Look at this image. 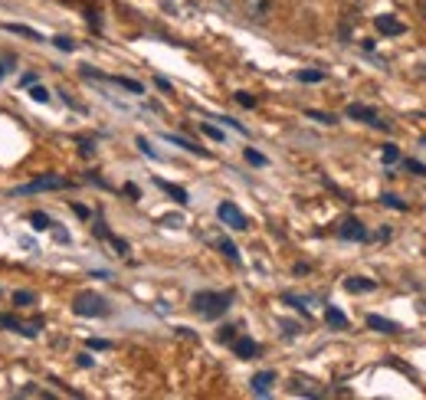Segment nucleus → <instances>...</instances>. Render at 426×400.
<instances>
[{"label": "nucleus", "mask_w": 426, "mask_h": 400, "mask_svg": "<svg viewBox=\"0 0 426 400\" xmlns=\"http://www.w3.org/2000/svg\"><path fill=\"white\" fill-rule=\"evenodd\" d=\"M230 302H233V292H197L191 299V309L200 318H220L230 309Z\"/></svg>", "instance_id": "1"}, {"label": "nucleus", "mask_w": 426, "mask_h": 400, "mask_svg": "<svg viewBox=\"0 0 426 400\" xmlns=\"http://www.w3.org/2000/svg\"><path fill=\"white\" fill-rule=\"evenodd\" d=\"M73 312L82 315V318H105L112 309H108V302L98 292H79L73 299Z\"/></svg>", "instance_id": "2"}, {"label": "nucleus", "mask_w": 426, "mask_h": 400, "mask_svg": "<svg viewBox=\"0 0 426 400\" xmlns=\"http://www.w3.org/2000/svg\"><path fill=\"white\" fill-rule=\"evenodd\" d=\"M63 187H69L66 177H59V174H46V177H36V181H30V184L17 187V194H40V191H63Z\"/></svg>", "instance_id": "3"}, {"label": "nucleus", "mask_w": 426, "mask_h": 400, "mask_svg": "<svg viewBox=\"0 0 426 400\" xmlns=\"http://www.w3.org/2000/svg\"><path fill=\"white\" fill-rule=\"evenodd\" d=\"M216 216H220V220H223V227H230V230H249L246 214L236 204H230V200H223V204L216 207Z\"/></svg>", "instance_id": "4"}, {"label": "nucleus", "mask_w": 426, "mask_h": 400, "mask_svg": "<svg viewBox=\"0 0 426 400\" xmlns=\"http://www.w3.org/2000/svg\"><path fill=\"white\" fill-rule=\"evenodd\" d=\"M338 237L354 239V243H364V239H371V233H367V227H364L358 216H344V220L338 223Z\"/></svg>", "instance_id": "5"}, {"label": "nucleus", "mask_w": 426, "mask_h": 400, "mask_svg": "<svg viewBox=\"0 0 426 400\" xmlns=\"http://www.w3.org/2000/svg\"><path fill=\"white\" fill-rule=\"evenodd\" d=\"M344 115L354 119V121H367V125H374V128H390V125H387V121H383L371 105H358V102H354V105L344 108Z\"/></svg>", "instance_id": "6"}, {"label": "nucleus", "mask_w": 426, "mask_h": 400, "mask_svg": "<svg viewBox=\"0 0 426 400\" xmlns=\"http://www.w3.org/2000/svg\"><path fill=\"white\" fill-rule=\"evenodd\" d=\"M374 27H377V33H383V36H404L406 33V23L397 20L394 13H381V17H374Z\"/></svg>", "instance_id": "7"}, {"label": "nucleus", "mask_w": 426, "mask_h": 400, "mask_svg": "<svg viewBox=\"0 0 426 400\" xmlns=\"http://www.w3.org/2000/svg\"><path fill=\"white\" fill-rule=\"evenodd\" d=\"M243 10L253 23H266L272 17V0H246Z\"/></svg>", "instance_id": "8"}, {"label": "nucleus", "mask_w": 426, "mask_h": 400, "mask_svg": "<svg viewBox=\"0 0 426 400\" xmlns=\"http://www.w3.org/2000/svg\"><path fill=\"white\" fill-rule=\"evenodd\" d=\"M230 345H233V355H236V357H243V361H249V357L259 355V345H256L253 338H246V335H236L233 341H230Z\"/></svg>", "instance_id": "9"}, {"label": "nucleus", "mask_w": 426, "mask_h": 400, "mask_svg": "<svg viewBox=\"0 0 426 400\" xmlns=\"http://www.w3.org/2000/svg\"><path fill=\"white\" fill-rule=\"evenodd\" d=\"M367 328L381 332V335H400V325L390 322V318H383V315H367Z\"/></svg>", "instance_id": "10"}, {"label": "nucleus", "mask_w": 426, "mask_h": 400, "mask_svg": "<svg viewBox=\"0 0 426 400\" xmlns=\"http://www.w3.org/2000/svg\"><path fill=\"white\" fill-rule=\"evenodd\" d=\"M344 289L354 295H361V292H374L377 289V282L367 279V276H351V279H344Z\"/></svg>", "instance_id": "11"}, {"label": "nucleus", "mask_w": 426, "mask_h": 400, "mask_svg": "<svg viewBox=\"0 0 426 400\" xmlns=\"http://www.w3.org/2000/svg\"><path fill=\"white\" fill-rule=\"evenodd\" d=\"M292 390L295 394H305V397H321L325 390L318 387V380H311V378H295L292 380Z\"/></svg>", "instance_id": "12"}, {"label": "nucleus", "mask_w": 426, "mask_h": 400, "mask_svg": "<svg viewBox=\"0 0 426 400\" xmlns=\"http://www.w3.org/2000/svg\"><path fill=\"white\" fill-rule=\"evenodd\" d=\"M272 384H276V371H259L253 378V390L259 397H266L269 390H272Z\"/></svg>", "instance_id": "13"}, {"label": "nucleus", "mask_w": 426, "mask_h": 400, "mask_svg": "<svg viewBox=\"0 0 426 400\" xmlns=\"http://www.w3.org/2000/svg\"><path fill=\"white\" fill-rule=\"evenodd\" d=\"M213 243H216V249H220V253H223V256H226L230 262H240V249H236L233 243H230V239L220 237V239H213Z\"/></svg>", "instance_id": "14"}, {"label": "nucleus", "mask_w": 426, "mask_h": 400, "mask_svg": "<svg viewBox=\"0 0 426 400\" xmlns=\"http://www.w3.org/2000/svg\"><path fill=\"white\" fill-rule=\"evenodd\" d=\"M158 187H161V191H168V194L174 197L177 204H187V191H184V187H177V184H168V181H158Z\"/></svg>", "instance_id": "15"}, {"label": "nucleus", "mask_w": 426, "mask_h": 400, "mask_svg": "<svg viewBox=\"0 0 426 400\" xmlns=\"http://www.w3.org/2000/svg\"><path fill=\"white\" fill-rule=\"evenodd\" d=\"M7 33H17V36H27V40H40V33L30 30V27H20V23H3Z\"/></svg>", "instance_id": "16"}, {"label": "nucleus", "mask_w": 426, "mask_h": 400, "mask_svg": "<svg viewBox=\"0 0 426 400\" xmlns=\"http://www.w3.org/2000/svg\"><path fill=\"white\" fill-rule=\"evenodd\" d=\"M325 322H328L331 328H348V318H344V312H338V309H328V312H325Z\"/></svg>", "instance_id": "17"}, {"label": "nucleus", "mask_w": 426, "mask_h": 400, "mask_svg": "<svg viewBox=\"0 0 426 400\" xmlns=\"http://www.w3.org/2000/svg\"><path fill=\"white\" fill-rule=\"evenodd\" d=\"M325 69H298V82H321Z\"/></svg>", "instance_id": "18"}, {"label": "nucleus", "mask_w": 426, "mask_h": 400, "mask_svg": "<svg viewBox=\"0 0 426 400\" xmlns=\"http://www.w3.org/2000/svg\"><path fill=\"white\" fill-rule=\"evenodd\" d=\"M305 115H309V119H315V121H321V125H335V121H338L331 112H318V108H309Z\"/></svg>", "instance_id": "19"}, {"label": "nucleus", "mask_w": 426, "mask_h": 400, "mask_svg": "<svg viewBox=\"0 0 426 400\" xmlns=\"http://www.w3.org/2000/svg\"><path fill=\"white\" fill-rule=\"evenodd\" d=\"M381 161L383 164H397L400 161V148H397V145H387V148L381 151Z\"/></svg>", "instance_id": "20"}, {"label": "nucleus", "mask_w": 426, "mask_h": 400, "mask_svg": "<svg viewBox=\"0 0 426 400\" xmlns=\"http://www.w3.org/2000/svg\"><path fill=\"white\" fill-rule=\"evenodd\" d=\"M112 82H118L122 89H128V92H145V86L141 82H135V79H125V76H115Z\"/></svg>", "instance_id": "21"}, {"label": "nucleus", "mask_w": 426, "mask_h": 400, "mask_svg": "<svg viewBox=\"0 0 426 400\" xmlns=\"http://www.w3.org/2000/svg\"><path fill=\"white\" fill-rule=\"evenodd\" d=\"M30 223L36 230H53V220H50L46 214H30Z\"/></svg>", "instance_id": "22"}, {"label": "nucleus", "mask_w": 426, "mask_h": 400, "mask_svg": "<svg viewBox=\"0 0 426 400\" xmlns=\"http://www.w3.org/2000/svg\"><path fill=\"white\" fill-rule=\"evenodd\" d=\"M36 302V295L27 292V289H20V292H13V305H33Z\"/></svg>", "instance_id": "23"}, {"label": "nucleus", "mask_w": 426, "mask_h": 400, "mask_svg": "<svg viewBox=\"0 0 426 400\" xmlns=\"http://www.w3.org/2000/svg\"><path fill=\"white\" fill-rule=\"evenodd\" d=\"M168 141H174V145H181V148H187V151H193V154H207L203 148H197V145H191V141L177 138V135H168Z\"/></svg>", "instance_id": "24"}, {"label": "nucleus", "mask_w": 426, "mask_h": 400, "mask_svg": "<svg viewBox=\"0 0 426 400\" xmlns=\"http://www.w3.org/2000/svg\"><path fill=\"white\" fill-rule=\"evenodd\" d=\"M246 161H249V164H256V168H266V154L253 151V148H246Z\"/></svg>", "instance_id": "25"}, {"label": "nucleus", "mask_w": 426, "mask_h": 400, "mask_svg": "<svg viewBox=\"0 0 426 400\" xmlns=\"http://www.w3.org/2000/svg\"><path fill=\"white\" fill-rule=\"evenodd\" d=\"M381 204H383V207H394V210H406V204L400 200V197H394V194H383V197H381Z\"/></svg>", "instance_id": "26"}, {"label": "nucleus", "mask_w": 426, "mask_h": 400, "mask_svg": "<svg viewBox=\"0 0 426 400\" xmlns=\"http://www.w3.org/2000/svg\"><path fill=\"white\" fill-rule=\"evenodd\" d=\"M200 131L207 135V138H213V141H223V131H220V128H213V125H207V121L200 125Z\"/></svg>", "instance_id": "27"}, {"label": "nucleus", "mask_w": 426, "mask_h": 400, "mask_svg": "<svg viewBox=\"0 0 426 400\" xmlns=\"http://www.w3.org/2000/svg\"><path fill=\"white\" fill-rule=\"evenodd\" d=\"M216 338H220L223 345H230V341L236 338V328H233V325H223V328H220V335H216Z\"/></svg>", "instance_id": "28"}, {"label": "nucleus", "mask_w": 426, "mask_h": 400, "mask_svg": "<svg viewBox=\"0 0 426 400\" xmlns=\"http://www.w3.org/2000/svg\"><path fill=\"white\" fill-rule=\"evenodd\" d=\"M30 98H33V102H50V92H46L43 86H33L30 89Z\"/></svg>", "instance_id": "29"}, {"label": "nucleus", "mask_w": 426, "mask_h": 400, "mask_svg": "<svg viewBox=\"0 0 426 400\" xmlns=\"http://www.w3.org/2000/svg\"><path fill=\"white\" fill-rule=\"evenodd\" d=\"M236 102L243 108H256V96H249V92H236Z\"/></svg>", "instance_id": "30"}, {"label": "nucleus", "mask_w": 426, "mask_h": 400, "mask_svg": "<svg viewBox=\"0 0 426 400\" xmlns=\"http://www.w3.org/2000/svg\"><path fill=\"white\" fill-rule=\"evenodd\" d=\"M53 43L59 46V50H66V53H73V50H75V43H73V40H69V36H56Z\"/></svg>", "instance_id": "31"}, {"label": "nucleus", "mask_w": 426, "mask_h": 400, "mask_svg": "<svg viewBox=\"0 0 426 400\" xmlns=\"http://www.w3.org/2000/svg\"><path fill=\"white\" fill-rule=\"evenodd\" d=\"M79 154H82V158H92V154H96V145H92V141H79Z\"/></svg>", "instance_id": "32"}, {"label": "nucleus", "mask_w": 426, "mask_h": 400, "mask_svg": "<svg viewBox=\"0 0 426 400\" xmlns=\"http://www.w3.org/2000/svg\"><path fill=\"white\" fill-rule=\"evenodd\" d=\"M138 148H141L145 154H148V158H158V151H154V148H151V145H148L145 138H138Z\"/></svg>", "instance_id": "33"}, {"label": "nucleus", "mask_w": 426, "mask_h": 400, "mask_svg": "<svg viewBox=\"0 0 426 400\" xmlns=\"http://www.w3.org/2000/svg\"><path fill=\"white\" fill-rule=\"evenodd\" d=\"M406 168H410L413 174H420V177H426V168H423L420 161H406Z\"/></svg>", "instance_id": "34"}, {"label": "nucleus", "mask_w": 426, "mask_h": 400, "mask_svg": "<svg viewBox=\"0 0 426 400\" xmlns=\"http://www.w3.org/2000/svg\"><path fill=\"white\" fill-rule=\"evenodd\" d=\"M89 348H96V351H105V348H112V345H108V341H98V338H96V341H89Z\"/></svg>", "instance_id": "35"}, {"label": "nucleus", "mask_w": 426, "mask_h": 400, "mask_svg": "<svg viewBox=\"0 0 426 400\" xmlns=\"http://www.w3.org/2000/svg\"><path fill=\"white\" fill-rule=\"evenodd\" d=\"M416 13H420V17L426 20V0H416Z\"/></svg>", "instance_id": "36"}, {"label": "nucleus", "mask_w": 426, "mask_h": 400, "mask_svg": "<svg viewBox=\"0 0 426 400\" xmlns=\"http://www.w3.org/2000/svg\"><path fill=\"white\" fill-rule=\"evenodd\" d=\"M0 79H3V66H0Z\"/></svg>", "instance_id": "37"}]
</instances>
